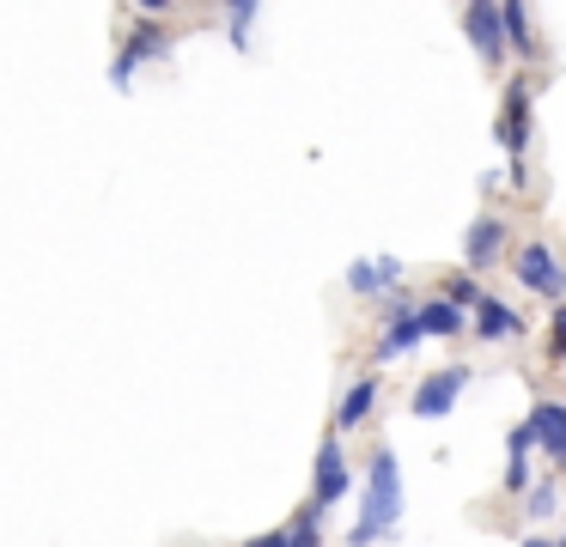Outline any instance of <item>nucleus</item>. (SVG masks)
I'll return each mask as SVG.
<instances>
[{
	"instance_id": "obj_2",
	"label": "nucleus",
	"mask_w": 566,
	"mask_h": 547,
	"mask_svg": "<svg viewBox=\"0 0 566 547\" xmlns=\"http://www.w3.org/2000/svg\"><path fill=\"white\" fill-rule=\"evenodd\" d=\"M512 267H517V280H524L536 298H560V292H566V267H560V255H554L542 238H530L524 250H517Z\"/></svg>"
},
{
	"instance_id": "obj_10",
	"label": "nucleus",
	"mask_w": 566,
	"mask_h": 547,
	"mask_svg": "<svg viewBox=\"0 0 566 547\" xmlns=\"http://www.w3.org/2000/svg\"><path fill=\"white\" fill-rule=\"evenodd\" d=\"M415 328H420V340H427V335L451 340V335H469V316L451 311L444 298H432V304H420V311H415Z\"/></svg>"
},
{
	"instance_id": "obj_11",
	"label": "nucleus",
	"mask_w": 566,
	"mask_h": 547,
	"mask_svg": "<svg viewBox=\"0 0 566 547\" xmlns=\"http://www.w3.org/2000/svg\"><path fill=\"white\" fill-rule=\"evenodd\" d=\"M500 243H505V225L500 219H475V225H469V238H463V255H469V267H488L493 255H500Z\"/></svg>"
},
{
	"instance_id": "obj_12",
	"label": "nucleus",
	"mask_w": 566,
	"mask_h": 547,
	"mask_svg": "<svg viewBox=\"0 0 566 547\" xmlns=\"http://www.w3.org/2000/svg\"><path fill=\"white\" fill-rule=\"evenodd\" d=\"M500 31L512 36V43H505V49H517V55H524V61H536V55H542L536 31H530V7H517V0H505V7H500Z\"/></svg>"
},
{
	"instance_id": "obj_6",
	"label": "nucleus",
	"mask_w": 566,
	"mask_h": 547,
	"mask_svg": "<svg viewBox=\"0 0 566 547\" xmlns=\"http://www.w3.org/2000/svg\"><path fill=\"white\" fill-rule=\"evenodd\" d=\"M311 493H317V517L347 493V462H342V438H335V432L317 444V481H311Z\"/></svg>"
},
{
	"instance_id": "obj_21",
	"label": "nucleus",
	"mask_w": 566,
	"mask_h": 547,
	"mask_svg": "<svg viewBox=\"0 0 566 547\" xmlns=\"http://www.w3.org/2000/svg\"><path fill=\"white\" fill-rule=\"evenodd\" d=\"M244 547H286V535H281V529H269V535H256V541H244Z\"/></svg>"
},
{
	"instance_id": "obj_18",
	"label": "nucleus",
	"mask_w": 566,
	"mask_h": 547,
	"mask_svg": "<svg viewBox=\"0 0 566 547\" xmlns=\"http://www.w3.org/2000/svg\"><path fill=\"white\" fill-rule=\"evenodd\" d=\"M554 505H560L554 481H542V486H530V493H524V511H530V517H554Z\"/></svg>"
},
{
	"instance_id": "obj_16",
	"label": "nucleus",
	"mask_w": 566,
	"mask_h": 547,
	"mask_svg": "<svg viewBox=\"0 0 566 547\" xmlns=\"http://www.w3.org/2000/svg\"><path fill=\"white\" fill-rule=\"evenodd\" d=\"M488 292H481V280L475 274H457V280H444V304L451 311H469V304H481Z\"/></svg>"
},
{
	"instance_id": "obj_19",
	"label": "nucleus",
	"mask_w": 566,
	"mask_h": 547,
	"mask_svg": "<svg viewBox=\"0 0 566 547\" xmlns=\"http://www.w3.org/2000/svg\"><path fill=\"white\" fill-rule=\"evenodd\" d=\"M317 529H323V517H317V511H305V517H298L293 529H286V547H317V541H323Z\"/></svg>"
},
{
	"instance_id": "obj_7",
	"label": "nucleus",
	"mask_w": 566,
	"mask_h": 547,
	"mask_svg": "<svg viewBox=\"0 0 566 547\" xmlns=\"http://www.w3.org/2000/svg\"><path fill=\"white\" fill-rule=\"evenodd\" d=\"M500 146H505L512 158L530 146V80H512V85H505V109H500Z\"/></svg>"
},
{
	"instance_id": "obj_22",
	"label": "nucleus",
	"mask_w": 566,
	"mask_h": 547,
	"mask_svg": "<svg viewBox=\"0 0 566 547\" xmlns=\"http://www.w3.org/2000/svg\"><path fill=\"white\" fill-rule=\"evenodd\" d=\"M524 547H554V541H548V535H530V541H524Z\"/></svg>"
},
{
	"instance_id": "obj_20",
	"label": "nucleus",
	"mask_w": 566,
	"mask_h": 547,
	"mask_svg": "<svg viewBox=\"0 0 566 547\" xmlns=\"http://www.w3.org/2000/svg\"><path fill=\"white\" fill-rule=\"evenodd\" d=\"M548 353H554V359H566V311L554 316V328H548Z\"/></svg>"
},
{
	"instance_id": "obj_3",
	"label": "nucleus",
	"mask_w": 566,
	"mask_h": 547,
	"mask_svg": "<svg viewBox=\"0 0 566 547\" xmlns=\"http://www.w3.org/2000/svg\"><path fill=\"white\" fill-rule=\"evenodd\" d=\"M469 383V365H451V371H432L427 383L415 389V413L420 420H444V413L457 408V396H463Z\"/></svg>"
},
{
	"instance_id": "obj_13",
	"label": "nucleus",
	"mask_w": 566,
	"mask_h": 547,
	"mask_svg": "<svg viewBox=\"0 0 566 547\" xmlns=\"http://www.w3.org/2000/svg\"><path fill=\"white\" fill-rule=\"evenodd\" d=\"M371 401H378V377H359V383L342 396V408H335V432H354V425L371 413Z\"/></svg>"
},
{
	"instance_id": "obj_23",
	"label": "nucleus",
	"mask_w": 566,
	"mask_h": 547,
	"mask_svg": "<svg viewBox=\"0 0 566 547\" xmlns=\"http://www.w3.org/2000/svg\"><path fill=\"white\" fill-rule=\"evenodd\" d=\"M554 547H566V535H560V541H554Z\"/></svg>"
},
{
	"instance_id": "obj_8",
	"label": "nucleus",
	"mask_w": 566,
	"mask_h": 547,
	"mask_svg": "<svg viewBox=\"0 0 566 547\" xmlns=\"http://www.w3.org/2000/svg\"><path fill=\"white\" fill-rule=\"evenodd\" d=\"M165 49H171V36H165V31H153V24H140V31L123 43V55H116V85H128V80H135V67H140V61L165 55Z\"/></svg>"
},
{
	"instance_id": "obj_4",
	"label": "nucleus",
	"mask_w": 566,
	"mask_h": 547,
	"mask_svg": "<svg viewBox=\"0 0 566 547\" xmlns=\"http://www.w3.org/2000/svg\"><path fill=\"white\" fill-rule=\"evenodd\" d=\"M463 31H469V43H475V55L488 61V67H500L505 61V31H500V7H493V0L463 7Z\"/></svg>"
},
{
	"instance_id": "obj_1",
	"label": "nucleus",
	"mask_w": 566,
	"mask_h": 547,
	"mask_svg": "<svg viewBox=\"0 0 566 547\" xmlns=\"http://www.w3.org/2000/svg\"><path fill=\"white\" fill-rule=\"evenodd\" d=\"M396 517H402V474H396V456L378 444L366 462V493H359V517H354V529H347V541L354 547L384 541V535L396 529Z\"/></svg>"
},
{
	"instance_id": "obj_9",
	"label": "nucleus",
	"mask_w": 566,
	"mask_h": 547,
	"mask_svg": "<svg viewBox=\"0 0 566 547\" xmlns=\"http://www.w3.org/2000/svg\"><path fill=\"white\" fill-rule=\"evenodd\" d=\"M475 335H481V340H517V335H524V323H517L512 304H500V298L488 292V298L475 304Z\"/></svg>"
},
{
	"instance_id": "obj_17",
	"label": "nucleus",
	"mask_w": 566,
	"mask_h": 547,
	"mask_svg": "<svg viewBox=\"0 0 566 547\" xmlns=\"http://www.w3.org/2000/svg\"><path fill=\"white\" fill-rule=\"evenodd\" d=\"M226 19H232V49H250V24H256V0H238V7L226 12Z\"/></svg>"
},
{
	"instance_id": "obj_5",
	"label": "nucleus",
	"mask_w": 566,
	"mask_h": 547,
	"mask_svg": "<svg viewBox=\"0 0 566 547\" xmlns=\"http://www.w3.org/2000/svg\"><path fill=\"white\" fill-rule=\"evenodd\" d=\"M524 425H530V444H542V456L554 469H566V401H542Z\"/></svg>"
},
{
	"instance_id": "obj_15",
	"label": "nucleus",
	"mask_w": 566,
	"mask_h": 547,
	"mask_svg": "<svg viewBox=\"0 0 566 547\" xmlns=\"http://www.w3.org/2000/svg\"><path fill=\"white\" fill-rule=\"evenodd\" d=\"M415 347H420L415 316H396V323L384 328V340H378V359H402V353H415Z\"/></svg>"
},
{
	"instance_id": "obj_14",
	"label": "nucleus",
	"mask_w": 566,
	"mask_h": 547,
	"mask_svg": "<svg viewBox=\"0 0 566 547\" xmlns=\"http://www.w3.org/2000/svg\"><path fill=\"white\" fill-rule=\"evenodd\" d=\"M396 274H402V267H396V255H378V262H354V267H347V286L371 298V292H384Z\"/></svg>"
}]
</instances>
